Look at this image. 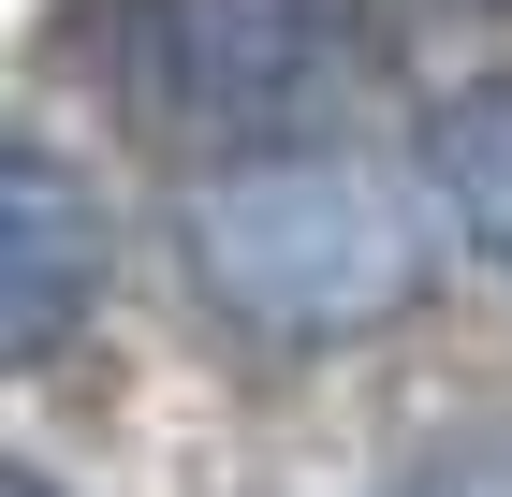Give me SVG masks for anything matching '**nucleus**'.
Wrapping results in <instances>:
<instances>
[{
  "label": "nucleus",
  "instance_id": "1",
  "mask_svg": "<svg viewBox=\"0 0 512 497\" xmlns=\"http://www.w3.org/2000/svg\"><path fill=\"white\" fill-rule=\"evenodd\" d=\"M176 264L191 293L264 351H352L381 322L425 307V191L381 176L352 147H308V161H235V176H191L176 205Z\"/></svg>",
  "mask_w": 512,
  "mask_h": 497
},
{
  "label": "nucleus",
  "instance_id": "2",
  "mask_svg": "<svg viewBox=\"0 0 512 497\" xmlns=\"http://www.w3.org/2000/svg\"><path fill=\"white\" fill-rule=\"evenodd\" d=\"M88 44L103 88L220 176L337 147L381 88V0H103Z\"/></svg>",
  "mask_w": 512,
  "mask_h": 497
},
{
  "label": "nucleus",
  "instance_id": "3",
  "mask_svg": "<svg viewBox=\"0 0 512 497\" xmlns=\"http://www.w3.org/2000/svg\"><path fill=\"white\" fill-rule=\"evenodd\" d=\"M103 278H118V234L59 147H15L0 132V366H44L103 322Z\"/></svg>",
  "mask_w": 512,
  "mask_h": 497
},
{
  "label": "nucleus",
  "instance_id": "4",
  "mask_svg": "<svg viewBox=\"0 0 512 497\" xmlns=\"http://www.w3.org/2000/svg\"><path fill=\"white\" fill-rule=\"evenodd\" d=\"M425 205H439V220H454L483 264L512 278V74L454 88V103L425 117Z\"/></svg>",
  "mask_w": 512,
  "mask_h": 497
},
{
  "label": "nucleus",
  "instance_id": "5",
  "mask_svg": "<svg viewBox=\"0 0 512 497\" xmlns=\"http://www.w3.org/2000/svg\"><path fill=\"white\" fill-rule=\"evenodd\" d=\"M0 497H74V483H44L30 454H0Z\"/></svg>",
  "mask_w": 512,
  "mask_h": 497
}]
</instances>
